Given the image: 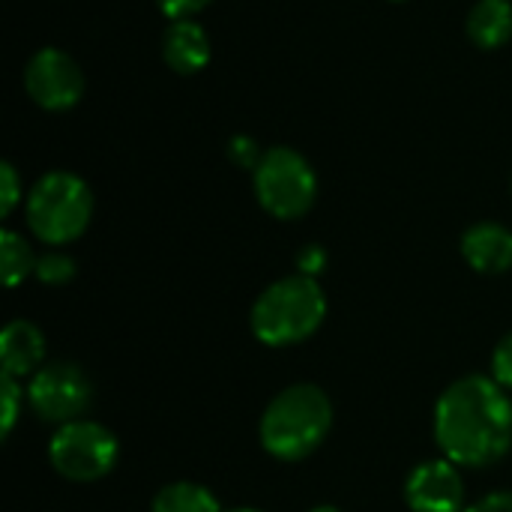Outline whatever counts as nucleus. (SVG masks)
<instances>
[{"instance_id": "nucleus-23", "label": "nucleus", "mask_w": 512, "mask_h": 512, "mask_svg": "<svg viewBox=\"0 0 512 512\" xmlns=\"http://www.w3.org/2000/svg\"><path fill=\"white\" fill-rule=\"evenodd\" d=\"M465 512H512V489L492 492V495L474 501L471 507H465Z\"/></svg>"}, {"instance_id": "nucleus-15", "label": "nucleus", "mask_w": 512, "mask_h": 512, "mask_svg": "<svg viewBox=\"0 0 512 512\" xmlns=\"http://www.w3.org/2000/svg\"><path fill=\"white\" fill-rule=\"evenodd\" d=\"M36 258L39 255L30 249V243L18 231H12V228L0 231V273H3L6 288H18L27 276H33Z\"/></svg>"}, {"instance_id": "nucleus-11", "label": "nucleus", "mask_w": 512, "mask_h": 512, "mask_svg": "<svg viewBox=\"0 0 512 512\" xmlns=\"http://www.w3.org/2000/svg\"><path fill=\"white\" fill-rule=\"evenodd\" d=\"M462 258L483 276L512 270V231L501 222H477L462 234Z\"/></svg>"}, {"instance_id": "nucleus-1", "label": "nucleus", "mask_w": 512, "mask_h": 512, "mask_svg": "<svg viewBox=\"0 0 512 512\" xmlns=\"http://www.w3.org/2000/svg\"><path fill=\"white\" fill-rule=\"evenodd\" d=\"M432 432L444 459L489 468L512 450V399L492 375H465L435 402Z\"/></svg>"}, {"instance_id": "nucleus-17", "label": "nucleus", "mask_w": 512, "mask_h": 512, "mask_svg": "<svg viewBox=\"0 0 512 512\" xmlns=\"http://www.w3.org/2000/svg\"><path fill=\"white\" fill-rule=\"evenodd\" d=\"M24 390H21V381L9 378V375H0V402H3V417H0V438L6 441L18 423V414H21V405H24Z\"/></svg>"}, {"instance_id": "nucleus-22", "label": "nucleus", "mask_w": 512, "mask_h": 512, "mask_svg": "<svg viewBox=\"0 0 512 512\" xmlns=\"http://www.w3.org/2000/svg\"><path fill=\"white\" fill-rule=\"evenodd\" d=\"M213 0H156L159 12L171 21H180V18H195L201 9H207Z\"/></svg>"}, {"instance_id": "nucleus-14", "label": "nucleus", "mask_w": 512, "mask_h": 512, "mask_svg": "<svg viewBox=\"0 0 512 512\" xmlns=\"http://www.w3.org/2000/svg\"><path fill=\"white\" fill-rule=\"evenodd\" d=\"M150 512H222V504L207 486L192 480H177L153 495Z\"/></svg>"}, {"instance_id": "nucleus-8", "label": "nucleus", "mask_w": 512, "mask_h": 512, "mask_svg": "<svg viewBox=\"0 0 512 512\" xmlns=\"http://www.w3.org/2000/svg\"><path fill=\"white\" fill-rule=\"evenodd\" d=\"M24 90L45 111H69L84 93V72L72 54L48 45L27 60Z\"/></svg>"}, {"instance_id": "nucleus-13", "label": "nucleus", "mask_w": 512, "mask_h": 512, "mask_svg": "<svg viewBox=\"0 0 512 512\" xmlns=\"http://www.w3.org/2000/svg\"><path fill=\"white\" fill-rule=\"evenodd\" d=\"M468 39L483 48L495 51L512 39V3L510 0H477L465 21Z\"/></svg>"}, {"instance_id": "nucleus-7", "label": "nucleus", "mask_w": 512, "mask_h": 512, "mask_svg": "<svg viewBox=\"0 0 512 512\" xmlns=\"http://www.w3.org/2000/svg\"><path fill=\"white\" fill-rule=\"evenodd\" d=\"M93 402V384L78 363L51 360L27 384V405L42 423H72Z\"/></svg>"}, {"instance_id": "nucleus-4", "label": "nucleus", "mask_w": 512, "mask_h": 512, "mask_svg": "<svg viewBox=\"0 0 512 512\" xmlns=\"http://www.w3.org/2000/svg\"><path fill=\"white\" fill-rule=\"evenodd\" d=\"M24 219L45 246H66L78 240L93 219V192L72 171L42 174L24 201Z\"/></svg>"}, {"instance_id": "nucleus-24", "label": "nucleus", "mask_w": 512, "mask_h": 512, "mask_svg": "<svg viewBox=\"0 0 512 512\" xmlns=\"http://www.w3.org/2000/svg\"><path fill=\"white\" fill-rule=\"evenodd\" d=\"M309 512H342L339 507H330V504H324V507H312Z\"/></svg>"}, {"instance_id": "nucleus-20", "label": "nucleus", "mask_w": 512, "mask_h": 512, "mask_svg": "<svg viewBox=\"0 0 512 512\" xmlns=\"http://www.w3.org/2000/svg\"><path fill=\"white\" fill-rule=\"evenodd\" d=\"M492 378L504 390H512V333H507L492 351Z\"/></svg>"}, {"instance_id": "nucleus-21", "label": "nucleus", "mask_w": 512, "mask_h": 512, "mask_svg": "<svg viewBox=\"0 0 512 512\" xmlns=\"http://www.w3.org/2000/svg\"><path fill=\"white\" fill-rule=\"evenodd\" d=\"M324 270H327V249H324V246L309 243V246H303V249L297 252V273L318 279Z\"/></svg>"}, {"instance_id": "nucleus-5", "label": "nucleus", "mask_w": 512, "mask_h": 512, "mask_svg": "<svg viewBox=\"0 0 512 512\" xmlns=\"http://www.w3.org/2000/svg\"><path fill=\"white\" fill-rule=\"evenodd\" d=\"M252 186L258 204L282 222L303 219L318 198V174L294 147L264 150L258 168L252 171Z\"/></svg>"}, {"instance_id": "nucleus-12", "label": "nucleus", "mask_w": 512, "mask_h": 512, "mask_svg": "<svg viewBox=\"0 0 512 512\" xmlns=\"http://www.w3.org/2000/svg\"><path fill=\"white\" fill-rule=\"evenodd\" d=\"M210 36L195 18L171 21L162 33V57L177 75H195L210 63Z\"/></svg>"}, {"instance_id": "nucleus-19", "label": "nucleus", "mask_w": 512, "mask_h": 512, "mask_svg": "<svg viewBox=\"0 0 512 512\" xmlns=\"http://www.w3.org/2000/svg\"><path fill=\"white\" fill-rule=\"evenodd\" d=\"M21 201V177L12 162L0 165V216L6 219Z\"/></svg>"}, {"instance_id": "nucleus-18", "label": "nucleus", "mask_w": 512, "mask_h": 512, "mask_svg": "<svg viewBox=\"0 0 512 512\" xmlns=\"http://www.w3.org/2000/svg\"><path fill=\"white\" fill-rule=\"evenodd\" d=\"M261 156H264V150L258 147V141H255L252 135H234V138L228 141V159H231L237 168L255 171L258 162H261Z\"/></svg>"}, {"instance_id": "nucleus-2", "label": "nucleus", "mask_w": 512, "mask_h": 512, "mask_svg": "<svg viewBox=\"0 0 512 512\" xmlns=\"http://www.w3.org/2000/svg\"><path fill=\"white\" fill-rule=\"evenodd\" d=\"M333 429V402L318 384H291L270 399L261 414L258 438L276 462L309 459Z\"/></svg>"}, {"instance_id": "nucleus-9", "label": "nucleus", "mask_w": 512, "mask_h": 512, "mask_svg": "<svg viewBox=\"0 0 512 512\" xmlns=\"http://www.w3.org/2000/svg\"><path fill=\"white\" fill-rule=\"evenodd\" d=\"M411 512H465V480L450 459L420 462L405 480Z\"/></svg>"}, {"instance_id": "nucleus-16", "label": "nucleus", "mask_w": 512, "mask_h": 512, "mask_svg": "<svg viewBox=\"0 0 512 512\" xmlns=\"http://www.w3.org/2000/svg\"><path fill=\"white\" fill-rule=\"evenodd\" d=\"M75 258L72 255H66V252H57V249H51V252H42L39 258H36V279L42 282V285H66V282H72L75 279Z\"/></svg>"}, {"instance_id": "nucleus-10", "label": "nucleus", "mask_w": 512, "mask_h": 512, "mask_svg": "<svg viewBox=\"0 0 512 512\" xmlns=\"http://www.w3.org/2000/svg\"><path fill=\"white\" fill-rule=\"evenodd\" d=\"M0 375L15 381L33 378L45 366V336L33 321L15 318L0 333Z\"/></svg>"}, {"instance_id": "nucleus-6", "label": "nucleus", "mask_w": 512, "mask_h": 512, "mask_svg": "<svg viewBox=\"0 0 512 512\" xmlns=\"http://www.w3.org/2000/svg\"><path fill=\"white\" fill-rule=\"evenodd\" d=\"M117 459V435L96 420L63 423L48 441V462L69 483H96L114 471Z\"/></svg>"}, {"instance_id": "nucleus-25", "label": "nucleus", "mask_w": 512, "mask_h": 512, "mask_svg": "<svg viewBox=\"0 0 512 512\" xmlns=\"http://www.w3.org/2000/svg\"><path fill=\"white\" fill-rule=\"evenodd\" d=\"M228 512H264V510H255V507H237V510H228Z\"/></svg>"}, {"instance_id": "nucleus-26", "label": "nucleus", "mask_w": 512, "mask_h": 512, "mask_svg": "<svg viewBox=\"0 0 512 512\" xmlns=\"http://www.w3.org/2000/svg\"><path fill=\"white\" fill-rule=\"evenodd\" d=\"M396 3H402V0H396Z\"/></svg>"}, {"instance_id": "nucleus-3", "label": "nucleus", "mask_w": 512, "mask_h": 512, "mask_svg": "<svg viewBox=\"0 0 512 512\" xmlns=\"http://www.w3.org/2000/svg\"><path fill=\"white\" fill-rule=\"evenodd\" d=\"M327 318V297L318 279L291 273L267 285L249 312L252 336L267 348H291L312 339Z\"/></svg>"}]
</instances>
